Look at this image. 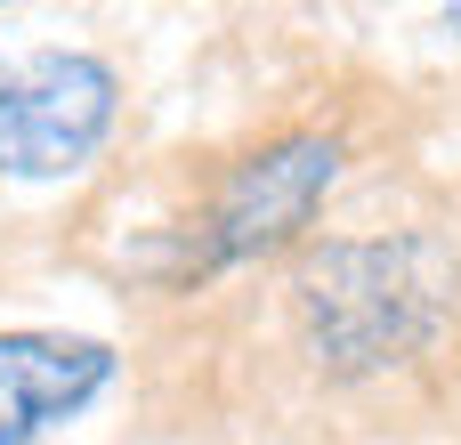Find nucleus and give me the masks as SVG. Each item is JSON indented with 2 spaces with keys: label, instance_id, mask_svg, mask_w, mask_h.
Listing matches in <instances>:
<instances>
[{
  "label": "nucleus",
  "instance_id": "f257e3e1",
  "mask_svg": "<svg viewBox=\"0 0 461 445\" xmlns=\"http://www.w3.org/2000/svg\"><path fill=\"white\" fill-rule=\"evenodd\" d=\"M461 308V259L446 235H332L292 259V324L324 381H373L413 365Z\"/></svg>",
  "mask_w": 461,
  "mask_h": 445
},
{
  "label": "nucleus",
  "instance_id": "f03ea898",
  "mask_svg": "<svg viewBox=\"0 0 461 445\" xmlns=\"http://www.w3.org/2000/svg\"><path fill=\"white\" fill-rule=\"evenodd\" d=\"M340 162H348V146L332 130H284V138L251 146L243 162H227L203 227H194V268H251V259L292 251L316 227V211L332 203Z\"/></svg>",
  "mask_w": 461,
  "mask_h": 445
},
{
  "label": "nucleus",
  "instance_id": "7ed1b4c3",
  "mask_svg": "<svg viewBox=\"0 0 461 445\" xmlns=\"http://www.w3.org/2000/svg\"><path fill=\"white\" fill-rule=\"evenodd\" d=\"M122 81L89 49H24L0 57V170L8 178H73L105 146Z\"/></svg>",
  "mask_w": 461,
  "mask_h": 445
},
{
  "label": "nucleus",
  "instance_id": "20e7f679",
  "mask_svg": "<svg viewBox=\"0 0 461 445\" xmlns=\"http://www.w3.org/2000/svg\"><path fill=\"white\" fill-rule=\"evenodd\" d=\"M122 357L81 332H0V445H41L113 389Z\"/></svg>",
  "mask_w": 461,
  "mask_h": 445
}]
</instances>
